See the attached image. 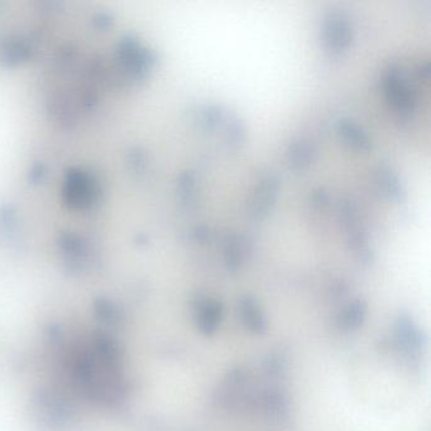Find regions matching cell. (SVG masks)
<instances>
[{"instance_id": "8", "label": "cell", "mask_w": 431, "mask_h": 431, "mask_svg": "<svg viewBox=\"0 0 431 431\" xmlns=\"http://www.w3.org/2000/svg\"><path fill=\"white\" fill-rule=\"evenodd\" d=\"M338 131L346 142L357 149H369L372 143L368 134L351 119H341L338 122Z\"/></svg>"}, {"instance_id": "11", "label": "cell", "mask_w": 431, "mask_h": 431, "mask_svg": "<svg viewBox=\"0 0 431 431\" xmlns=\"http://www.w3.org/2000/svg\"><path fill=\"white\" fill-rule=\"evenodd\" d=\"M195 175L193 174H183L180 181V193L185 203L190 204L193 200H195Z\"/></svg>"}, {"instance_id": "7", "label": "cell", "mask_w": 431, "mask_h": 431, "mask_svg": "<svg viewBox=\"0 0 431 431\" xmlns=\"http://www.w3.org/2000/svg\"><path fill=\"white\" fill-rule=\"evenodd\" d=\"M94 193L91 181L83 174L71 175V180L68 183V195L70 201L75 205L86 204L90 201Z\"/></svg>"}, {"instance_id": "10", "label": "cell", "mask_w": 431, "mask_h": 431, "mask_svg": "<svg viewBox=\"0 0 431 431\" xmlns=\"http://www.w3.org/2000/svg\"><path fill=\"white\" fill-rule=\"evenodd\" d=\"M196 120L201 128L214 129L223 120V110L216 104H205L196 112Z\"/></svg>"}, {"instance_id": "3", "label": "cell", "mask_w": 431, "mask_h": 431, "mask_svg": "<svg viewBox=\"0 0 431 431\" xmlns=\"http://www.w3.org/2000/svg\"><path fill=\"white\" fill-rule=\"evenodd\" d=\"M341 216L343 225L346 228V237L349 243L352 244L353 250L357 252V255H361L362 260H368L371 255L368 240L359 223L354 205L349 201L341 203Z\"/></svg>"}, {"instance_id": "4", "label": "cell", "mask_w": 431, "mask_h": 431, "mask_svg": "<svg viewBox=\"0 0 431 431\" xmlns=\"http://www.w3.org/2000/svg\"><path fill=\"white\" fill-rule=\"evenodd\" d=\"M278 186L280 182L275 174L268 172L261 177V180L257 183L255 190V196L252 200L250 206V214L255 219H263L268 214V211L275 205L277 199Z\"/></svg>"}, {"instance_id": "6", "label": "cell", "mask_w": 431, "mask_h": 431, "mask_svg": "<svg viewBox=\"0 0 431 431\" xmlns=\"http://www.w3.org/2000/svg\"><path fill=\"white\" fill-rule=\"evenodd\" d=\"M377 183L382 193L390 200L400 201L403 199V190L398 175L390 166L382 165L377 171Z\"/></svg>"}, {"instance_id": "5", "label": "cell", "mask_w": 431, "mask_h": 431, "mask_svg": "<svg viewBox=\"0 0 431 431\" xmlns=\"http://www.w3.org/2000/svg\"><path fill=\"white\" fill-rule=\"evenodd\" d=\"M315 147L307 139L292 142L287 149L289 166L294 171L307 170L315 159Z\"/></svg>"}, {"instance_id": "12", "label": "cell", "mask_w": 431, "mask_h": 431, "mask_svg": "<svg viewBox=\"0 0 431 431\" xmlns=\"http://www.w3.org/2000/svg\"><path fill=\"white\" fill-rule=\"evenodd\" d=\"M195 237L200 239V240H205V239L211 238V230L206 227H200L195 230Z\"/></svg>"}, {"instance_id": "1", "label": "cell", "mask_w": 431, "mask_h": 431, "mask_svg": "<svg viewBox=\"0 0 431 431\" xmlns=\"http://www.w3.org/2000/svg\"><path fill=\"white\" fill-rule=\"evenodd\" d=\"M387 100L403 115H410L416 108V95L410 81L398 65L388 68L383 79Z\"/></svg>"}, {"instance_id": "9", "label": "cell", "mask_w": 431, "mask_h": 431, "mask_svg": "<svg viewBox=\"0 0 431 431\" xmlns=\"http://www.w3.org/2000/svg\"><path fill=\"white\" fill-rule=\"evenodd\" d=\"M247 239L242 234H230L225 244V261L230 268H237L243 262L248 247Z\"/></svg>"}, {"instance_id": "2", "label": "cell", "mask_w": 431, "mask_h": 431, "mask_svg": "<svg viewBox=\"0 0 431 431\" xmlns=\"http://www.w3.org/2000/svg\"><path fill=\"white\" fill-rule=\"evenodd\" d=\"M323 40L325 50L331 56L346 52L352 41V27L344 11H328L324 19Z\"/></svg>"}, {"instance_id": "13", "label": "cell", "mask_w": 431, "mask_h": 431, "mask_svg": "<svg viewBox=\"0 0 431 431\" xmlns=\"http://www.w3.org/2000/svg\"><path fill=\"white\" fill-rule=\"evenodd\" d=\"M326 200H328V195H326V193L321 191V190H319V191L314 193L315 204H326Z\"/></svg>"}]
</instances>
